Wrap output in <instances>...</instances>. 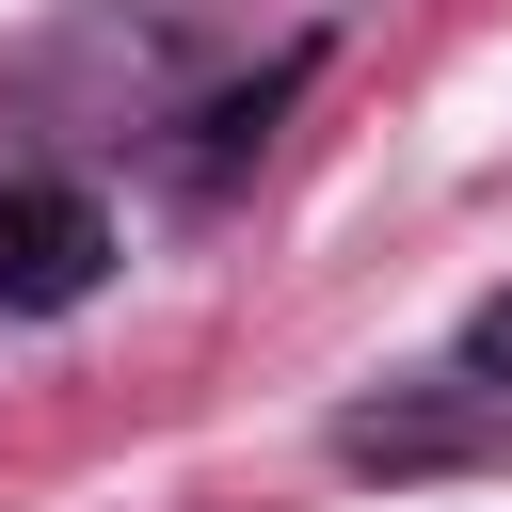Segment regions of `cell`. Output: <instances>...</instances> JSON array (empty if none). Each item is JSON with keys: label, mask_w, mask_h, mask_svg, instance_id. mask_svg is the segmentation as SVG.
Instances as JSON below:
<instances>
[{"label": "cell", "mask_w": 512, "mask_h": 512, "mask_svg": "<svg viewBox=\"0 0 512 512\" xmlns=\"http://www.w3.org/2000/svg\"><path fill=\"white\" fill-rule=\"evenodd\" d=\"M96 272H112V208L64 192V176H16V192H0V304L48 320V304H80Z\"/></svg>", "instance_id": "1"}, {"label": "cell", "mask_w": 512, "mask_h": 512, "mask_svg": "<svg viewBox=\"0 0 512 512\" xmlns=\"http://www.w3.org/2000/svg\"><path fill=\"white\" fill-rule=\"evenodd\" d=\"M464 384H480V400H512V288L464 320Z\"/></svg>", "instance_id": "2"}]
</instances>
